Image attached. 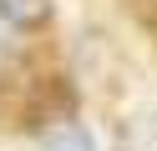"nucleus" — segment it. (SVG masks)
Listing matches in <instances>:
<instances>
[{
  "instance_id": "f257e3e1",
  "label": "nucleus",
  "mask_w": 157,
  "mask_h": 151,
  "mask_svg": "<svg viewBox=\"0 0 157 151\" xmlns=\"http://www.w3.org/2000/svg\"><path fill=\"white\" fill-rule=\"evenodd\" d=\"M117 151H157V111L127 116L117 131Z\"/></svg>"
},
{
  "instance_id": "f03ea898",
  "label": "nucleus",
  "mask_w": 157,
  "mask_h": 151,
  "mask_svg": "<svg viewBox=\"0 0 157 151\" xmlns=\"http://www.w3.org/2000/svg\"><path fill=\"white\" fill-rule=\"evenodd\" d=\"M0 20L15 30H41L51 20V0H0Z\"/></svg>"
},
{
  "instance_id": "7ed1b4c3",
  "label": "nucleus",
  "mask_w": 157,
  "mask_h": 151,
  "mask_svg": "<svg viewBox=\"0 0 157 151\" xmlns=\"http://www.w3.org/2000/svg\"><path fill=\"white\" fill-rule=\"evenodd\" d=\"M41 151H96V141L81 126H56V131L41 136Z\"/></svg>"
}]
</instances>
